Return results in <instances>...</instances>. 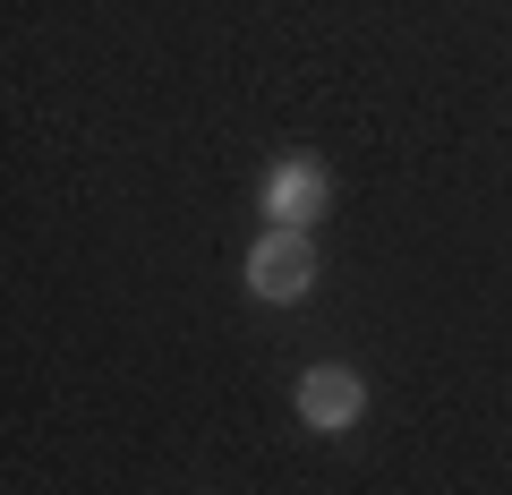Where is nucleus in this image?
Segmentation results:
<instances>
[{
	"mask_svg": "<svg viewBox=\"0 0 512 495\" xmlns=\"http://www.w3.org/2000/svg\"><path fill=\"white\" fill-rule=\"evenodd\" d=\"M248 291L256 299H274V308H299V299L316 291V248H308V231H265L248 248Z\"/></svg>",
	"mask_w": 512,
	"mask_h": 495,
	"instance_id": "obj_1",
	"label": "nucleus"
},
{
	"mask_svg": "<svg viewBox=\"0 0 512 495\" xmlns=\"http://www.w3.org/2000/svg\"><path fill=\"white\" fill-rule=\"evenodd\" d=\"M299 419L316 427V436H342V427L367 419V385H359V367H308L299 376Z\"/></svg>",
	"mask_w": 512,
	"mask_h": 495,
	"instance_id": "obj_2",
	"label": "nucleus"
},
{
	"mask_svg": "<svg viewBox=\"0 0 512 495\" xmlns=\"http://www.w3.org/2000/svg\"><path fill=\"white\" fill-rule=\"evenodd\" d=\"M325 163H308V154H282L274 171H265V214L282 222V231H308L316 214H325Z\"/></svg>",
	"mask_w": 512,
	"mask_h": 495,
	"instance_id": "obj_3",
	"label": "nucleus"
}]
</instances>
